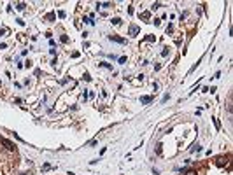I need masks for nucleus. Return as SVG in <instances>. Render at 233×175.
Segmentation results:
<instances>
[{
	"label": "nucleus",
	"instance_id": "nucleus-1",
	"mask_svg": "<svg viewBox=\"0 0 233 175\" xmlns=\"http://www.w3.org/2000/svg\"><path fill=\"white\" fill-rule=\"evenodd\" d=\"M0 144H2V145H5V149H7V151H14V144H11L7 138H0Z\"/></svg>",
	"mask_w": 233,
	"mask_h": 175
},
{
	"label": "nucleus",
	"instance_id": "nucleus-2",
	"mask_svg": "<svg viewBox=\"0 0 233 175\" xmlns=\"http://www.w3.org/2000/svg\"><path fill=\"white\" fill-rule=\"evenodd\" d=\"M216 163H217V165H219V166H223V165H226V163H228V158H223V156H219V158H217V161H216Z\"/></svg>",
	"mask_w": 233,
	"mask_h": 175
},
{
	"label": "nucleus",
	"instance_id": "nucleus-3",
	"mask_svg": "<svg viewBox=\"0 0 233 175\" xmlns=\"http://www.w3.org/2000/svg\"><path fill=\"white\" fill-rule=\"evenodd\" d=\"M109 39L114 40V42H119V44H125V39H121V37H117V35H109Z\"/></svg>",
	"mask_w": 233,
	"mask_h": 175
},
{
	"label": "nucleus",
	"instance_id": "nucleus-4",
	"mask_svg": "<svg viewBox=\"0 0 233 175\" xmlns=\"http://www.w3.org/2000/svg\"><path fill=\"white\" fill-rule=\"evenodd\" d=\"M138 33V28L137 26H130V35H137Z\"/></svg>",
	"mask_w": 233,
	"mask_h": 175
},
{
	"label": "nucleus",
	"instance_id": "nucleus-5",
	"mask_svg": "<svg viewBox=\"0 0 233 175\" xmlns=\"http://www.w3.org/2000/svg\"><path fill=\"white\" fill-rule=\"evenodd\" d=\"M151 100H153L151 97H142V98H140V102H142V103H149Z\"/></svg>",
	"mask_w": 233,
	"mask_h": 175
},
{
	"label": "nucleus",
	"instance_id": "nucleus-6",
	"mask_svg": "<svg viewBox=\"0 0 233 175\" xmlns=\"http://www.w3.org/2000/svg\"><path fill=\"white\" fill-rule=\"evenodd\" d=\"M149 16H151V14L146 11V12H142V16H140V18H142V20H149Z\"/></svg>",
	"mask_w": 233,
	"mask_h": 175
},
{
	"label": "nucleus",
	"instance_id": "nucleus-7",
	"mask_svg": "<svg viewBox=\"0 0 233 175\" xmlns=\"http://www.w3.org/2000/svg\"><path fill=\"white\" fill-rule=\"evenodd\" d=\"M46 20L53 21V20H55V14H53V12H49V14H47V16H46Z\"/></svg>",
	"mask_w": 233,
	"mask_h": 175
},
{
	"label": "nucleus",
	"instance_id": "nucleus-8",
	"mask_svg": "<svg viewBox=\"0 0 233 175\" xmlns=\"http://www.w3.org/2000/svg\"><path fill=\"white\" fill-rule=\"evenodd\" d=\"M16 9H18V11H23V9H25V4H23V2H21V4H18V5H16Z\"/></svg>",
	"mask_w": 233,
	"mask_h": 175
},
{
	"label": "nucleus",
	"instance_id": "nucleus-9",
	"mask_svg": "<svg viewBox=\"0 0 233 175\" xmlns=\"http://www.w3.org/2000/svg\"><path fill=\"white\" fill-rule=\"evenodd\" d=\"M119 23H121V20H119V18H114V20H112V25H119Z\"/></svg>",
	"mask_w": 233,
	"mask_h": 175
},
{
	"label": "nucleus",
	"instance_id": "nucleus-10",
	"mask_svg": "<svg viewBox=\"0 0 233 175\" xmlns=\"http://www.w3.org/2000/svg\"><path fill=\"white\" fill-rule=\"evenodd\" d=\"M61 42H68V37H67V35H61Z\"/></svg>",
	"mask_w": 233,
	"mask_h": 175
},
{
	"label": "nucleus",
	"instance_id": "nucleus-11",
	"mask_svg": "<svg viewBox=\"0 0 233 175\" xmlns=\"http://www.w3.org/2000/svg\"><path fill=\"white\" fill-rule=\"evenodd\" d=\"M21 175H28V174H21Z\"/></svg>",
	"mask_w": 233,
	"mask_h": 175
},
{
	"label": "nucleus",
	"instance_id": "nucleus-12",
	"mask_svg": "<svg viewBox=\"0 0 233 175\" xmlns=\"http://www.w3.org/2000/svg\"><path fill=\"white\" fill-rule=\"evenodd\" d=\"M0 175H4V174H2V172H0Z\"/></svg>",
	"mask_w": 233,
	"mask_h": 175
}]
</instances>
